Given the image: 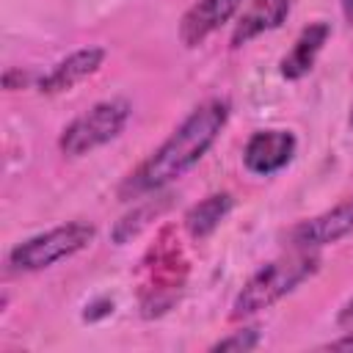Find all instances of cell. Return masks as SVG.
<instances>
[{
    "mask_svg": "<svg viewBox=\"0 0 353 353\" xmlns=\"http://www.w3.org/2000/svg\"><path fill=\"white\" fill-rule=\"evenodd\" d=\"M229 121V102L226 99H207L201 102L119 188V196L124 201L160 193L165 185L179 179L185 171H190L207 149L215 143L221 130Z\"/></svg>",
    "mask_w": 353,
    "mask_h": 353,
    "instance_id": "6da1fadb",
    "label": "cell"
},
{
    "mask_svg": "<svg viewBox=\"0 0 353 353\" xmlns=\"http://www.w3.org/2000/svg\"><path fill=\"white\" fill-rule=\"evenodd\" d=\"M320 268V256L317 251H292L281 259L268 262L265 268H259L237 292V298L232 301V320H245L259 314L262 309H270L273 303H279L284 295H290L292 290H298L306 279H312Z\"/></svg>",
    "mask_w": 353,
    "mask_h": 353,
    "instance_id": "7a4b0ae2",
    "label": "cell"
},
{
    "mask_svg": "<svg viewBox=\"0 0 353 353\" xmlns=\"http://www.w3.org/2000/svg\"><path fill=\"white\" fill-rule=\"evenodd\" d=\"M94 234H97V229L83 221H72V223L47 229L41 234H33V237L22 240L19 245H14L8 254V265H11V270H19V273H36V270L52 268L55 262L69 259L77 251H83L94 240Z\"/></svg>",
    "mask_w": 353,
    "mask_h": 353,
    "instance_id": "3957f363",
    "label": "cell"
},
{
    "mask_svg": "<svg viewBox=\"0 0 353 353\" xmlns=\"http://www.w3.org/2000/svg\"><path fill=\"white\" fill-rule=\"evenodd\" d=\"M127 119H130L127 99H102L63 127L58 138V149L66 157H83L119 138L121 130L127 127Z\"/></svg>",
    "mask_w": 353,
    "mask_h": 353,
    "instance_id": "277c9868",
    "label": "cell"
},
{
    "mask_svg": "<svg viewBox=\"0 0 353 353\" xmlns=\"http://www.w3.org/2000/svg\"><path fill=\"white\" fill-rule=\"evenodd\" d=\"M353 232V199L339 201L336 207L295 223L287 232V243L292 251H317L323 245H331Z\"/></svg>",
    "mask_w": 353,
    "mask_h": 353,
    "instance_id": "5b68a950",
    "label": "cell"
},
{
    "mask_svg": "<svg viewBox=\"0 0 353 353\" xmlns=\"http://www.w3.org/2000/svg\"><path fill=\"white\" fill-rule=\"evenodd\" d=\"M295 149L298 141L290 130H256L243 146V165L256 176H270L292 163Z\"/></svg>",
    "mask_w": 353,
    "mask_h": 353,
    "instance_id": "8992f818",
    "label": "cell"
},
{
    "mask_svg": "<svg viewBox=\"0 0 353 353\" xmlns=\"http://www.w3.org/2000/svg\"><path fill=\"white\" fill-rule=\"evenodd\" d=\"M243 0H196L179 19V41L185 47L204 44L215 30H221L237 11Z\"/></svg>",
    "mask_w": 353,
    "mask_h": 353,
    "instance_id": "52a82bcc",
    "label": "cell"
},
{
    "mask_svg": "<svg viewBox=\"0 0 353 353\" xmlns=\"http://www.w3.org/2000/svg\"><path fill=\"white\" fill-rule=\"evenodd\" d=\"M105 61V50L102 47H83L74 50L72 55H66L63 61H58L41 80H39V91L41 94H63L72 91L74 85H80L85 77H91Z\"/></svg>",
    "mask_w": 353,
    "mask_h": 353,
    "instance_id": "ba28073f",
    "label": "cell"
},
{
    "mask_svg": "<svg viewBox=\"0 0 353 353\" xmlns=\"http://www.w3.org/2000/svg\"><path fill=\"white\" fill-rule=\"evenodd\" d=\"M290 8H292V0H251L234 22L232 47H243L251 39L268 30H276L290 17Z\"/></svg>",
    "mask_w": 353,
    "mask_h": 353,
    "instance_id": "9c48e42d",
    "label": "cell"
},
{
    "mask_svg": "<svg viewBox=\"0 0 353 353\" xmlns=\"http://www.w3.org/2000/svg\"><path fill=\"white\" fill-rule=\"evenodd\" d=\"M328 36H331V25H328V22L317 19V22H312V25H306V28L298 33V39L292 41L290 52L279 61L281 77H284V80H301V77H306V74L312 72L317 55L323 52Z\"/></svg>",
    "mask_w": 353,
    "mask_h": 353,
    "instance_id": "30bf717a",
    "label": "cell"
},
{
    "mask_svg": "<svg viewBox=\"0 0 353 353\" xmlns=\"http://www.w3.org/2000/svg\"><path fill=\"white\" fill-rule=\"evenodd\" d=\"M232 207H234L232 193H210L185 212L182 223L193 240H204L221 226V221L232 212Z\"/></svg>",
    "mask_w": 353,
    "mask_h": 353,
    "instance_id": "8fae6325",
    "label": "cell"
},
{
    "mask_svg": "<svg viewBox=\"0 0 353 353\" xmlns=\"http://www.w3.org/2000/svg\"><path fill=\"white\" fill-rule=\"evenodd\" d=\"M168 210V196H154V199H146V201H141V204H135L127 215H121L119 221H116V226L110 229V237H113V243L116 245H124V243H130L132 237H138L157 215H163Z\"/></svg>",
    "mask_w": 353,
    "mask_h": 353,
    "instance_id": "7c38bea8",
    "label": "cell"
},
{
    "mask_svg": "<svg viewBox=\"0 0 353 353\" xmlns=\"http://www.w3.org/2000/svg\"><path fill=\"white\" fill-rule=\"evenodd\" d=\"M259 345V331L256 328H240V331H232L229 336H223V339H218L210 350H237V353H243V350H254Z\"/></svg>",
    "mask_w": 353,
    "mask_h": 353,
    "instance_id": "4fadbf2b",
    "label": "cell"
},
{
    "mask_svg": "<svg viewBox=\"0 0 353 353\" xmlns=\"http://www.w3.org/2000/svg\"><path fill=\"white\" fill-rule=\"evenodd\" d=\"M33 80V74L30 72H22V69H6V74H3V85L8 88V91H17V88H22V85H28Z\"/></svg>",
    "mask_w": 353,
    "mask_h": 353,
    "instance_id": "5bb4252c",
    "label": "cell"
},
{
    "mask_svg": "<svg viewBox=\"0 0 353 353\" xmlns=\"http://www.w3.org/2000/svg\"><path fill=\"white\" fill-rule=\"evenodd\" d=\"M336 325H342V328H353V298L339 309V314H336Z\"/></svg>",
    "mask_w": 353,
    "mask_h": 353,
    "instance_id": "9a60e30c",
    "label": "cell"
},
{
    "mask_svg": "<svg viewBox=\"0 0 353 353\" xmlns=\"http://www.w3.org/2000/svg\"><path fill=\"white\" fill-rule=\"evenodd\" d=\"M325 347H328V350H353V331H347L345 336H339V339L328 342Z\"/></svg>",
    "mask_w": 353,
    "mask_h": 353,
    "instance_id": "2e32d148",
    "label": "cell"
},
{
    "mask_svg": "<svg viewBox=\"0 0 353 353\" xmlns=\"http://www.w3.org/2000/svg\"><path fill=\"white\" fill-rule=\"evenodd\" d=\"M339 8H342L345 22H350V25H353V0H339Z\"/></svg>",
    "mask_w": 353,
    "mask_h": 353,
    "instance_id": "e0dca14e",
    "label": "cell"
},
{
    "mask_svg": "<svg viewBox=\"0 0 353 353\" xmlns=\"http://www.w3.org/2000/svg\"><path fill=\"white\" fill-rule=\"evenodd\" d=\"M350 127H353V108H350Z\"/></svg>",
    "mask_w": 353,
    "mask_h": 353,
    "instance_id": "ac0fdd59",
    "label": "cell"
}]
</instances>
